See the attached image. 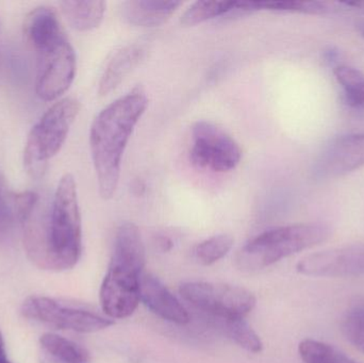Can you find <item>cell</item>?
Instances as JSON below:
<instances>
[{"label":"cell","instance_id":"6da1fadb","mask_svg":"<svg viewBox=\"0 0 364 363\" xmlns=\"http://www.w3.org/2000/svg\"><path fill=\"white\" fill-rule=\"evenodd\" d=\"M21 226L23 246L34 266L51 272L74 268L82 251V226L74 176H62L50 208L46 210L38 202Z\"/></svg>","mask_w":364,"mask_h":363},{"label":"cell","instance_id":"7a4b0ae2","mask_svg":"<svg viewBox=\"0 0 364 363\" xmlns=\"http://www.w3.org/2000/svg\"><path fill=\"white\" fill-rule=\"evenodd\" d=\"M147 107L146 93L136 87L102 109L92 123L90 148L102 200L117 192L124 153Z\"/></svg>","mask_w":364,"mask_h":363},{"label":"cell","instance_id":"3957f363","mask_svg":"<svg viewBox=\"0 0 364 363\" xmlns=\"http://www.w3.org/2000/svg\"><path fill=\"white\" fill-rule=\"evenodd\" d=\"M25 36L36 57V92L45 102L61 97L74 82L76 53L50 8L32 11L25 21Z\"/></svg>","mask_w":364,"mask_h":363},{"label":"cell","instance_id":"277c9868","mask_svg":"<svg viewBox=\"0 0 364 363\" xmlns=\"http://www.w3.org/2000/svg\"><path fill=\"white\" fill-rule=\"evenodd\" d=\"M331 236V228L322 223H301L267 230L250 240L237 255L242 270L257 271L311 249Z\"/></svg>","mask_w":364,"mask_h":363},{"label":"cell","instance_id":"5b68a950","mask_svg":"<svg viewBox=\"0 0 364 363\" xmlns=\"http://www.w3.org/2000/svg\"><path fill=\"white\" fill-rule=\"evenodd\" d=\"M79 112V100L63 98L53 104L30 130L23 151V166L32 177L42 176L49 160L61 151Z\"/></svg>","mask_w":364,"mask_h":363},{"label":"cell","instance_id":"8992f818","mask_svg":"<svg viewBox=\"0 0 364 363\" xmlns=\"http://www.w3.org/2000/svg\"><path fill=\"white\" fill-rule=\"evenodd\" d=\"M182 298L211 319H244L256 306L252 292L226 283L193 281L181 286Z\"/></svg>","mask_w":364,"mask_h":363},{"label":"cell","instance_id":"52a82bcc","mask_svg":"<svg viewBox=\"0 0 364 363\" xmlns=\"http://www.w3.org/2000/svg\"><path fill=\"white\" fill-rule=\"evenodd\" d=\"M21 313L48 327L82 334L100 332L114 324L109 318L47 296H30L23 303Z\"/></svg>","mask_w":364,"mask_h":363},{"label":"cell","instance_id":"ba28073f","mask_svg":"<svg viewBox=\"0 0 364 363\" xmlns=\"http://www.w3.org/2000/svg\"><path fill=\"white\" fill-rule=\"evenodd\" d=\"M191 160L198 168L216 173L235 170L242 158L237 141L216 124L198 121L192 127Z\"/></svg>","mask_w":364,"mask_h":363},{"label":"cell","instance_id":"9c48e42d","mask_svg":"<svg viewBox=\"0 0 364 363\" xmlns=\"http://www.w3.org/2000/svg\"><path fill=\"white\" fill-rule=\"evenodd\" d=\"M142 274L132 269L110 264L100 292V305L109 319L112 321L127 319L134 315L141 302Z\"/></svg>","mask_w":364,"mask_h":363},{"label":"cell","instance_id":"30bf717a","mask_svg":"<svg viewBox=\"0 0 364 363\" xmlns=\"http://www.w3.org/2000/svg\"><path fill=\"white\" fill-rule=\"evenodd\" d=\"M297 272L312 277H354L364 275V243L336 247L306 256Z\"/></svg>","mask_w":364,"mask_h":363},{"label":"cell","instance_id":"8fae6325","mask_svg":"<svg viewBox=\"0 0 364 363\" xmlns=\"http://www.w3.org/2000/svg\"><path fill=\"white\" fill-rule=\"evenodd\" d=\"M364 166V132L338 136L318 157L316 174L333 178L354 172Z\"/></svg>","mask_w":364,"mask_h":363},{"label":"cell","instance_id":"7c38bea8","mask_svg":"<svg viewBox=\"0 0 364 363\" xmlns=\"http://www.w3.org/2000/svg\"><path fill=\"white\" fill-rule=\"evenodd\" d=\"M141 302L157 317L171 323L186 325L190 322L188 310L174 294L156 277L143 273L140 279Z\"/></svg>","mask_w":364,"mask_h":363},{"label":"cell","instance_id":"4fadbf2b","mask_svg":"<svg viewBox=\"0 0 364 363\" xmlns=\"http://www.w3.org/2000/svg\"><path fill=\"white\" fill-rule=\"evenodd\" d=\"M181 4L173 0H130L122 6V17L136 27H157L166 23Z\"/></svg>","mask_w":364,"mask_h":363},{"label":"cell","instance_id":"5bb4252c","mask_svg":"<svg viewBox=\"0 0 364 363\" xmlns=\"http://www.w3.org/2000/svg\"><path fill=\"white\" fill-rule=\"evenodd\" d=\"M145 260L144 243L138 226L134 223H125L119 226L115 236L110 264L143 273Z\"/></svg>","mask_w":364,"mask_h":363},{"label":"cell","instance_id":"9a60e30c","mask_svg":"<svg viewBox=\"0 0 364 363\" xmlns=\"http://www.w3.org/2000/svg\"><path fill=\"white\" fill-rule=\"evenodd\" d=\"M145 53L146 49L144 45L139 43L128 45L117 51L102 72L98 87L100 95L106 96L114 91L132 70L142 61Z\"/></svg>","mask_w":364,"mask_h":363},{"label":"cell","instance_id":"2e32d148","mask_svg":"<svg viewBox=\"0 0 364 363\" xmlns=\"http://www.w3.org/2000/svg\"><path fill=\"white\" fill-rule=\"evenodd\" d=\"M66 21L74 29L91 31L102 23L106 13L105 1H62L60 4Z\"/></svg>","mask_w":364,"mask_h":363},{"label":"cell","instance_id":"e0dca14e","mask_svg":"<svg viewBox=\"0 0 364 363\" xmlns=\"http://www.w3.org/2000/svg\"><path fill=\"white\" fill-rule=\"evenodd\" d=\"M41 354L64 363H85L87 353L76 343L55 334H45L40 339Z\"/></svg>","mask_w":364,"mask_h":363},{"label":"cell","instance_id":"ac0fdd59","mask_svg":"<svg viewBox=\"0 0 364 363\" xmlns=\"http://www.w3.org/2000/svg\"><path fill=\"white\" fill-rule=\"evenodd\" d=\"M336 80L341 87L343 99L350 108L364 109V74L357 68L339 65L333 70Z\"/></svg>","mask_w":364,"mask_h":363},{"label":"cell","instance_id":"d6986e66","mask_svg":"<svg viewBox=\"0 0 364 363\" xmlns=\"http://www.w3.org/2000/svg\"><path fill=\"white\" fill-rule=\"evenodd\" d=\"M235 1H210V0H199L191 4L181 18V25L186 27L205 23L215 17L228 16L229 13L235 8Z\"/></svg>","mask_w":364,"mask_h":363},{"label":"cell","instance_id":"ffe728a7","mask_svg":"<svg viewBox=\"0 0 364 363\" xmlns=\"http://www.w3.org/2000/svg\"><path fill=\"white\" fill-rule=\"evenodd\" d=\"M218 327L239 347L250 353H260L263 343L260 337L244 321V319H213Z\"/></svg>","mask_w":364,"mask_h":363},{"label":"cell","instance_id":"44dd1931","mask_svg":"<svg viewBox=\"0 0 364 363\" xmlns=\"http://www.w3.org/2000/svg\"><path fill=\"white\" fill-rule=\"evenodd\" d=\"M299 353L304 363H358L333 345L312 339L299 343Z\"/></svg>","mask_w":364,"mask_h":363},{"label":"cell","instance_id":"7402d4cb","mask_svg":"<svg viewBox=\"0 0 364 363\" xmlns=\"http://www.w3.org/2000/svg\"><path fill=\"white\" fill-rule=\"evenodd\" d=\"M335 2L326 1H258L259 11L273 12L301 13V14L323 15L336 10Z\"/></svg>","mask_w":364,"mask_h":363},{"label":"cell","instance_id":"603a6c76","mask_svg":"<svg viewBox=\"0 0 364 363\" xmlns=\"http://www.w3.org/2000/svg\"><path fill=\"white\" fill-rule=\"evenodd\" d=\"M232 237L222 234L203 241L195 249L197 260L203 266H211L225 257L233 246Z\"/></svg>","mask_w":364,"mask_h":363},{"label":"cell","instance_id":"cb8c5ba5","mask_svg":"<svg viewBox=\"0 0 364 363\" xmlns=\"http://www.w3.org/2000/svg\"><path fill=\"white\" fill-rule=\"evenodd\" d=\"M15 222L21 223V192L9 189L0 174V232L10 229Z\"/></svg>","mask_w":364,"mask_h":363},{"label":"cell","instance_id":"d4e9b609","mask_svg":"<svg viewBox=\"0 0 364 363\" xmlns=\"http://www.w3.org/2000/svg\"><path fill=\"white\" fill-rule=\"evenodd\" d=\"M342 330L346 340L364 354V308H355L346 315Z\"/></svg>","mask_w":364,"mask_h":363},{"label":"cell","instance_id":"484cf974","mask_svg":"<svg viewBox=\"0 0 364 363\" xmlns=\"http://www.w3.org/2000/svg\"><path fill=\"white\" fill-rule=\"evenodd\" d=\"M0 363H12L6 355V345H4V337L0 332Z\"/></svg>","mask_w":364,"mask_h":363},{"label":"cell","instance_id":"4316f807","mask_svg":"<svg viewBox=\"0 0 364 363\" xmlns=\"http://www.w3.org/2000/svg\"><path fill=\"white\" fill-rule=\"evenodd\" d=\"M40 363H64V362H57V360L51 359V358L47 357V356H45V355H43V354H41Z\"/></svg>","mask_w":364,"mask_h":363}]
</instances>
